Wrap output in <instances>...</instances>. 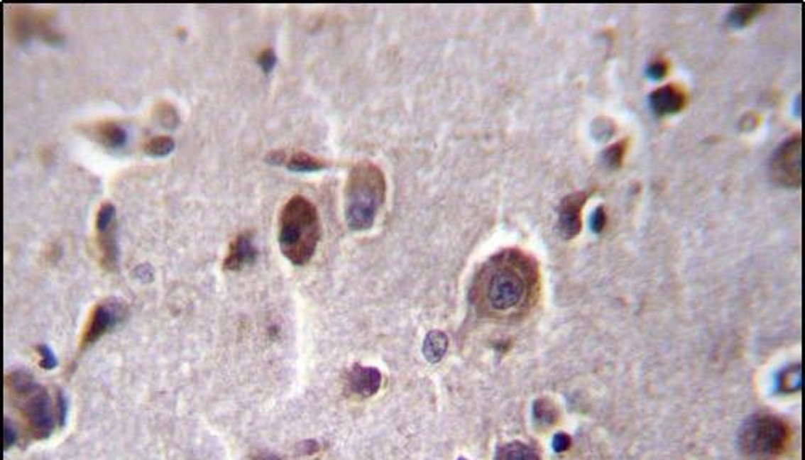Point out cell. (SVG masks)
<instances>
[{
  "label": "cell",
  "instance_id": "cell-1",
  "mask_svg": "<svg viewBox=\"0 0 805 460\" xmlns=\"http://www.w3.org/2000/svg\"><path fill=\"white\" fill-rule=\"evenodd\" d=\"M537 268L524 253L508 250L496 254L480 275V292L491 311L508 314L525 306L537 283Z\"/></svg>",
  "mask_w": 805,
  "mask_h": 460
},
{
  "label": "cell",
  "instance_id": "cell-2",
  "mask_svg": "<svg viewBox=\"0 0 805 460\" xmlns=\"http://www.w3.org/2000/svg\"><path fill=\"white\" fill-rule=\"evenodd\" d=\"M5 390L10 402L21 417L29 438L47 439L55 432L57 425L65 423L68 409L62 393L57 391V395L52 396L49 390L26 371L18 368L5 375Z\"/></svg>",
  "mask_w": 805,
  "mask_h": 460
},
{
  "label": "cell",
  "instance_id": "cell-3",
  "mask_svg": "<svg viewBox=\"0 0 805 460\" xmlns=\"http://www.w3.org/2000/svg\"><path fill=\"white\" fill-rule=\"evenodd\" d=\"M321 240L319 213L303 195L292 197L279 214V246L295 265L310 263Z\"/></svg>",
  "mask_w": 805,
  "mask_h": 460
},
{
  "label": "cell",
  "instance_id": "cell-4",
  "mask_svg": "<svg viewBox=\"0 0 805 460\" xmlns=\"http://www.w3.org/2000/svg\"><path fill=\"white\" fill-rule=\"evenodd\" d=\"M387 180L380 168L359 161L350 169L345 184V219L356 232L374 226L377 213L385 202Z\"/></svg>",
  "mask_w": 805,
  "mask_h": 460
},
{
  "label": "cell",
  "instance_id": "cell-5",
  "mask_svg": "<svg viewBox=\"0 0 805 460\" xmlns=\"http://www.w3.org/2000/svg\"><path fill=\"white\" fill-rule=\"evenodd\" d=\"M789 443V428L773 415H755L740 433L743 451L752 460H774Z\"/></svg>",
  "mask_w": 805,
  "mask_h": 460
},
{
  "label": "cell",
  "instance_id": "cell-6",
  "mask_svg": "<svg viewBox=\"0 0 805 460\" xmlns=\"http://www.w3.org/2000/svg\"><path fill=\"white\" fill-rule=\"evenodd\" d=\"M128 316V305L119 298H105L99 301L89 314L87 324L82 330L80 340V351L87 349L97 343L102 336L111 332L118 324H121Z\"/></svg>",
  "mask_w": 805,
  "mask_h": 460
},
{
  "label": "cell",
  "instance_id": "cell-7",
  "mask_svg": "<svg viewBox=\"0 0 805 460\" xmlns=\"http://www.w3.org/2000/svg\"><path fill=\"white\" fill-rule=\"evenodd\" d=\"M52 11H40L28 7H15L10 13V31L15 40L25 42L40 38L49 44H58L62 35L52 29Z\"/></svg>",
  "mask_w": 805,
  "mask_h": 460
},
{
  "label": "cell",
  "instance_id": "cell-8",
  "mask_svg": "<svg viewBox=\"0 0 805 460\" xmlns=\"http://www.w3.org/2000/svg\"><path fill=\"white\" fill-rule=\"evenodd\" d=\"M802 136L796 134L774 150L770 171L774 182L789 189H799L802 182Z\"/></svg>",
  "mask_w": 805,
  "mask_h": 460
},
{
  "label": "cell",
  "instance_id": "cell-9",
  "mask_svg": "<svg viewBox=\"0 0 805 460\" xmlns=\"http://www.w3.org/2000/svg\"><path fill=\"white\" fill-rule=\"evenodd\" d=\"M95 245H97L102 268L105 270H115L118 264L116 208L110 202L102 203L95 216Z\"/></svg>",
  "mask_w": 805,
  "mask_h": 460
},
{
  "label": "cell",
  "instance_id": "cell-10",
  "mask_svg": "<svg viewBox=\"0 0 805 460\" xmlns=\"http://www.w3.org/2000/svg\"><path fill=\"white\" fill-rule=\"evenodd\" d=\"M588 199L586 192H576L567 195L559 207V232L566 240H572L581 230V209Z\"/></svg>",
  "mask_w": 805,
  "mask_h": 460
},
{
  "label": "cell",
  "instance_id": "cell-11",
  "mask_svg": "<svg viewBox=\"0 0 805 460\" xmlns=\"http://www.w3.org/2000/svg\"><path fill=\"white\" fill-rule=\"evenodd\" d=\"M651 108L660 116L674 114L681 111L688 104V95L684 89L677 84H667V86L654 90L650 97Z\"/></svg>",
  "mask_w": 805,
  "mask_h": 460
},
{
  "label": "cell",
  "instance_id": "cell-12",
  "mask_svg": "<svg viewBox=\"0 0 805 460\" xmlns=\"http://www.w3.org/2000/svg\"><path fill=\"white\" fill-rule=\"evenodd\" d=\"M258 250L253 243V234L251 232H242L239 234L236 239L232 240L229 246V253L224 259V269L227 270H240L245 265H250L256 261Z\"/></svg>",
  "mask_w": 805,
  "mask_h": 460
},
{
  "label": "cell",
  "instance_id": "cell-13",
  "mask_svg": "<svg viewBox=\"0 0 805 460\" xmlns=\"http://www.w3.org/2000/svg\"><path fill=\"white\" fill-rule=\"evenodd\" d=\"M382 375L374 367L354 366L348 373V385L359 396H372L380 388Z\"/></svg>",
  "mask_w": 805,
  "mask_h": 460
},
{
  "label": "cell",
  "instance_id": "cell-14",
  "mask_svg": "<svg viewBox=\"0 0 805 460\" xmlns=\"http://www.w3.org/2000/svg\"><path fill=\"white\" fill-rule=\"evenodd\" d=\"M92 136L95 141L110 150L123 148L126 142H128V132H126L124 127L111 119L100 121V123L94 124Z\"/></svg>",
  "mask_w": 805,
  "mask_h": 460
},
{
  "label": "cell",
  "instance_id": "cell-15",
  "mask_svg": "<svg viewBox=\"0 0 805 460\" xmlns=\"http://www.w3.org/2000/svg\"><path fill=\"white\" fill-rule=\"evenodd\" d=\"M284 166L293 172H316L327 168L329 163L326 160L317 158V156L306 153V151H292V153L287 151V160Z\"/></svg>",
  "mask_w": 805,
  "mask_h": 460
},
{
  "label": "cell",
  "instance_id": "cell-16",
  "mask_svg": "<svg viewBox=\"0 0 805 460\" xmlns=\"http://www.w3.org/2000/svg\"><path fill=\"white\" fill-rule=\"evenodd\" d=\"M448 349V336L440 330H434L425 336L424 356L429 362H438L443 359Z\"/></svg>",
  "mask_w": 805,
  "mask_h": 460
},
{
  "label": "cell",
  "instance_id": "cell-17",
  "mask_svg": "<svg viewBox=\"0 0 805 460\" xmlns=\"http://www.w3.org/2000/svg\"><path fill=\"white\" fill-rule=\"evenodd\" d=\"M153 118L156 123H160L166 129H174V127H177V124L181 123L176 106L168 104V102H160V104L155 105Z\"/></svg>",
  "mask_w": 805,
  "mask_h": 460
},
{
  "label": "cell",
  "instance_id": "cell-18",
  "mask_svg": "<svg viewBox=\"0 0 805 460\" xmlns=\"http://www.w3.org/2000/svg\"><path fill=\"white\" fill-rule=\"evenodd\" d=\"M496 460H540V457L532 447L522 443H513L503 447Z\"/></svg>",
  "mask_w": 805,
  "mask_h": 460
},
{
  "label": "cell",
  "instance_id": "cell-19",
  "mask_svg": "<svg viewBox=\"0 0 805 460\" xmlns=\"http://www.w3.org/2000/svg\"><path fill=\"white\" fill-rule=\"evenodd\" d=\"M176 148V142L170 136H156L143 145V151L150 156H166Z\"/></svg>",
  "mask_w": 805,
  "mask_h": 460
},
{
  "label": "cell",
  "instance_id": "cell-20",
  "mask_svg": "<svg viewBox=\"0 0 805 460\" xmlns=\"http://www.w3.org/2000/svg\"><path fill=\"white\" fill-rule=\"evenodd\" d=\"M765 7L762 5H740L730 13V24L735 28H743L754 20Z\"/></svg>",
  "mask_w": 805,
  "mask_h": 460
},
{
  "label": "cell",
  "instance_id": "cell-21",
  "mask_svg": "<svg viewBox=\"0 0 805 460\" xmlns=\"http://www.w3.org/2000/svg\"><path fill=\"white\" fill-rule=\"evenodd\" d=\"M779 386H781V390L786 391V393H792V391L801 390V386H802L801 367H799V366L791 367V368H788V371H784L783 373H781L779 375Z\"/></svg>",
  "mask_w": 805,
  "mask_h": 460
},
{
  "label": "cell",
  "instance_id": "cell-22",
  "mask_svg": "<svg viewBox=\"0 0 805 460\" xmlns=\"http://www.w3.org/2000/svg\"><path fill=\"white\" fill-rule=\"evenodd\" d=\"M627 148H628V141H622L610 145V147L604 151V161L612 168H618L622 165L623 156L627 153Z\"/></svg>",
  "mask_w": 805,
  "mask_h": 460
},
{
  "label": "cell",
  "instance_id": "cell-23",
  "mask_svg": "<svg viewBox=\"0 0 805 460\" xmlns=\"http://www.w3.org/2000/svg\"><path fill=\"white\" fill-rule=\"evenodd\" d=\"M533 414L537 417V420L540 422H548L552 423L554 420V407H552L549 401H544V399H540V401L535 402L533 405Z\"/></svg>",
  "mask_w": 805,
  "mask_h": 460
},
{
  "label": "cell",
  "instance_id": "cell-24",
  "mask_svg": "<svg viewBox=\"0 0 805 460\" xmlns=\"http://www.w3.org/2000/svg\"><path fill=\"white\" fill-rule=\"evenodd\" d=\"M35 351H38V354L40 357V367L45 368V371H52V368H55L58 366V361H57V356L53 351L47 346V344H38L35 346Z\"/></svg>",
  "mask_w": 805,
  "mask_h": 460
},
{
  "label": "cell",
  "instance_id": "cell-25",
  "mask_svg": "<svg viewBox=\"0 0 805 460\" xmlns=\"http://www.w3.org/2000/svg\"><path fill=\"white\" fill-rule=\"evenodd\" d=\"M258 65H260V68L269 75L274 70L275 62H278V57H275V53L273 48H266V50H263L260 55H258Z\"/></svg>",
  "mask_w": 805,
  "mask_h": 460
},
{
  "label": "cell",
  "instance_id": "cell-26",
  "mask_svg": "<svg viewBox=\"0 0 805 460\" xmlns=\"http://www.w3.org/2000/svg\"><path fill=\"white\" fill-rule=\"evenodd\" d=\"M647 72H650L652 80H660V77H664L669 72V63L665 60H654L650 65V68H647Z\"/></svg>",
  "mask_w": 805,
  "mask_h": 460
},
{
  "label": "cell",
  "instance_id": "cell-27",
  "mask_svg": "<svg viewBox=\"0 0 805 460\" xmlns=\"http://www.w3.org/2000/svg\"><path fill=\"white\" fill-rule=\"evenodd\" d=\"M606 222H608V216H606V209L603 207H599L596 211H594L593 216H591V229L593 232H603V229L606 227Z\"/></svg>",
  "mask_w": 805,
  "mask_h": 460
},
{
  "label": "cell",
  "instance_id": "cell-28",
  "mask_svg": "<svg viewBox=\"0 0 805 460\" xmlns=\"http://www.w3.org/2000/svg\"><path fill=\"white\" fill-rule=\"evenodd\" d=\"M285 160H287V151L285 150H273V151H269V153L266 155V158H264V161L269 163V165H273V166H284Z\"/></svg>",
  "mask_w": 805,
  "mask_h": 460
},
{
  "label": "cell",
  "instance_id": "cell-29",
  "mask_svg": "<svg viewBox=\"0 0 805 460\" xmlns=\"http://www.w3.org/2000/svg\"><path fill=\"white\" fill-rule=\"evenodd\" d=\"M4 438H5V449H10V447L13 446V444H16V441H18L16 428H13V425H11L10 420H5V434H4Z\"/></svg>",
  "mask_w": 805,
  "mask_h": 460
},
{
  "label": "cell",
  "instance_id": "cell-30",
  "mask_svg": "<svg viewBox=\"0 0 805 460\" xmlns=\"http://www.w3.org/2000/svg\"><path fill=\"white\" fill-rule=\"evenodd\" d=\"M552 447H554L556 452L567 451L570 447V438L566 433H557L554 439H552Z\"/></svg>",
  "mask_w": 805,
  "mask_h": 460
},
{
  "label": "cell",
  "instance_id": "cell-31",
  "mask_svg": "<svg viewBox=\"0 0 805 460\" xmlns=\"http://www.w3.org/2000/svg\"><path fill=\"white\" fill-rule=\"evenodd\" d=\"M261 460H279V459H278V457H273V456H269V457H264V459H261Z\"/></svg>",
  "mask_w": 805,
  "mask_h": 460
}]
</instances>
